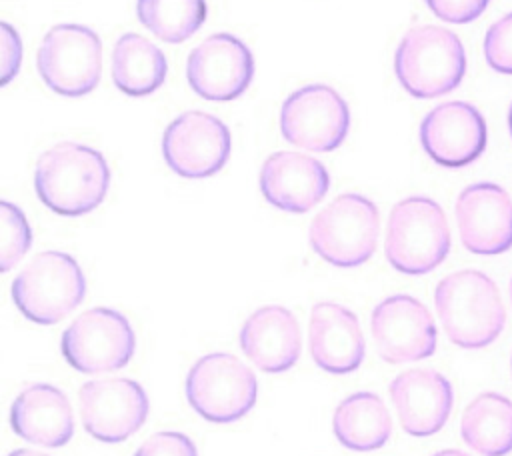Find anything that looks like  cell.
<instances>
[{"mask_svg":"<svg viewBox=\"0 0 512 456\" xmlns=\"http://www.w3.org/2000/svg\"><path fill=\"white\" fill-rule=\"evenodd\" d=\"M34 188L44 206L60 216H84L102 204L110 168L102 152L78 142H58L40 154Z\"/></svg>","mask_w":512,"mask_h":456,"instance_id":"1","label":"cell"},{"mask_svg":"<svg viewBox=\"0 0 512 456\" xmlns=\"http://www.w3.org/2000/svg\"><path fill=\"white\" fill-rule=\"evenodd\" d=\"M434 306L446 336L460 348L492 344L506 324L498 286L480 270L444 276L434 290Z\"/></svg>","mask_w":512,"mask_h":456,"instance_id":"2","label":"cell"},{"mask_svg":"<svg viewBox=\"0 0 512 456\" xmlns=\"http://www.w3.org/2000/svg\"><path fill=\"white\" fill-rule=\"evenodd\" d=\"M394 72L402 88L414 98L444 96L464 78V46L454 32L442 26H414L396 48Z\"/></svg>","mask_w":512,"mask_h":456,"instance_id":"3","label":"cell"},{"mask_svg":"<svg viewBox=\"0 0 512 456\" xmlns=\"http://www.w3.org/2000/svg\"><path fill=\"white\" fill-rule=\"evenodd\" d=\"M388 264L410 276L432 272L450 252V228L438 202L426 196H408L396 202L388 216Z\"/></svg>","mask_w":512,"mask_h":456,"instance_id":"4","label":"cell"},{"mask_svg":"<svg viewBox=\"0 0 512 456\" xmlns=\"http://www.w3.org/2000/svg\"><path fill=\"white\" fill-rule=\"evenodd\" d=\"M86 294L80 264L66 252L36 254L14 278L12 300L24 318L50 326L68 316Z\"/></svg>","mask_w":512,"mask_h":456,"instance_id":"5","label":"cell"},{"mask_svg":"<svg viewBox=\"0 0 512 456\" xmlns=\"http://www.w3.org/2000/svg\"><path fill=\"white\" fill-rule=\"evenodd\" d=\"M380 216L376 204L354 192L336 196L310 222L312 250L332 266L356 268L376 250Z\"/></svg>","mask_w":512,"mask_h":456,"instance_id":"6","label":"cell"},{"mask_svg":"<svg viewBox=\"0 0 512 456\" xmlns=\"http://www.w3.org/2000/svg\"><path fill=\"white\" fill-rule=\"evenodd\" d=\"M186 398L204 420L232 424L254 408L258 380L234 354L212 352L198 358L188 370Z\"/></svg>","mask_w":512,"mask_h":456,"instance_id":"7","label":"cell"},{"mask_svg":"<svg viewBox=\"0 0 512 456\" xmlns=\"http://www.w3.org/2000/svg\"><path fill=\"white\" fill-rule=\"evenodd\" d=\"M44 84L68 98L90 94L102 76V42L82 24H56L46 32L36 54Z\"/></svg>","mask_w":512,"mask_h":456,"instance_id":"8","label":"cell"},{"mask_svg":"<svg viewBox=\"0 0 512 456\" xmlns=\"http://www.w3.org/2000/svg\"><path fill=\"white\" fill-rule=\"evenodd\" d=\"M64 360L82 374H102L124 368L136 350L134 330L124 314L112 308L82 312L60 340Z\"/></svg>","mask_w":512,"mask_h":456,"instance_id":"9","label":"cell"},{"mask_svg":"<svg viewBox=\"0 0 512 456\" xmlns=\"http://www.w3.org/2000/svg\"><path fill=\"white\" fill-rule=\"evenodd\" d=\"M350 130L346 100L326 84L294 90L280 108L282 136L304 150L332 152Z\"/></svg>","mask_w":512,"mask_h":456,"instance_id":"10","label":"cell"},{"mask_svg":"<svg viewBox=\"0 0 512 456\" xmlns=\"http://www.w3.org/2000/svg\"><path fill=\"white\" fill-rule=\"evenodd\" d=\"M232 138L228 126L214 114L188 110L164 130L162 156L182 178H208L230 158Z\"/></svg>","mask_w":512,"mask_h":456,"instance_id":"11","label":"cell"},{"mask_svg":"<svg viewBox=\"0 0 512 456\" xmlns=\"http://www.w3.org/2000/svg\"><path fill=\"white\" fill-rule=\"evenodd\" d=\"M80 418L86 432L108 444L136 434L148 418V396L136 380L98 378L82 384L78 392Z\"/></svg>","mask_w":512,"mask_h":456,"instance_id":"12","label":"cell"},{"mask_svg":"<svg viewBox=\"0 0 512 456\" xmlns=\"http://www.w3.org/2000/svg\"><path fill=\"white\" fill-rule=\"evenodd\" d=\"M370 328L378 356L388 364L416 362L436 352V324L414 296L394 294L378 302Z\"/></svg>","mask_w":512,"mask_h":456,"instance_id":"13","label":"cell"},{"mask_svg":"<svg viewBox=\"0 0 512 456\" xmlns=\"http://www.w3.org/2000/svg\"><path fill=\"white\" fill-rule=\"evenodd\" d=\"M186 78L190 88L204 100H236L254 78V56L240 38L218 32L188 54Z\"/></svg>","mask_w":512,"mask_h":456,"instance_id":"14","label":"cell"},{"mask_svg":"<svg viewBox=\"0 0 512 456\" xmlns=\"http://www.w3.org/2000/svg\"><path fill=\"white\" fill-rule=\"evenodd\" d=\"M488 128L480 110L468 102H444L432 108L420 124L424 152L444 168L472 164L486 148Z\"/></svg>","mask_w":512,"mask_h":456,"instance_id":"15","label":"cell"},{"mask_svg":"<svg viewBox=\"0 0 512 456\" xmlns=\"http://www.w3.org/2000/svg\"><path fill=\"white\" fill-rule=\"evenodd\" d=\"M460 240L472 254L494 256L512 246V200L492 182L466 186L454 206Z\"/></svg>","mask_w":512,"mask_h":456,"instance_id":"16","label":"cell"},{"mask_svg":"<svg viewBox=\"0 0 512 456\" xmlns=\"http://www.w3.org/2000/svg\"><path fill=\"white\" fill-rule=\"evenodd\" d=\"M326 166L302 152L280 150L270 154L260 170V190L268 204L278 210L304 214L328 192Z\"/></svg>","mask_w":512,"mask_h":456,"instance_id":"17","label":"cell"},{"mask_svg":"<svg viewBox=\"0 0 512 456\" xmlns=\"http://www.w3.org/2000/svg\"><path fill=\"white\" fill-rule=\"evenodd\" d=\"M390 400L400 426L410 436H432L446 424L454 392L448 378L430 368H414L398 374L390 386Z\"/></svg>","mask_w":512,"mask_h":456,"instance_id":"18","label":"cell"},{"mask_svg":"<svg viewBox=\"0 0 512 456\" xmlns=\"http://www.w3.org/2000/svg\"><path fill=\"white\" fill-rule=\"evenodd\" d=\"M308 348L314 364L334 376L360 368L364 360V334L358 316L342 304L318 302L310 310Z\"/></svg>","mask_w":512,"mask_h":456,"instance_id":"19","label":"cell"},{"mask_svg":"<svg viewBox=\"0 0 512 456\" xmlns=\"http://www.w3.org/2000/svg\"><path fill=\"white\" fill-rule=\"evenodd\" d=\"M244 356L266 374L290 370L300 356V326L296 316L278 304L254 310L238 334Z\"/></svg>","mask_w":512,"mask_h":456,"instance_id":"20","label":"cell"},{"mask_svg":"<svg viewBox=\"0 0 512 456\" xmlns=\"http://www.w3.org/2000/svg\"><path fill=\"white\" fill-rule=\"evenodd\" d=\"M10 426L22 440L46 448H60L74 434L72 408L62 390L52 384L24 388L10 408Z\"/></svg>","mask_w":512,"mask_h":456,"instance_id":"21","label":"cell"},{"mask_svg":"<svg viewBox=\"0 0 512 456\" xmlns=\"http://www.w3.org/2000/svg\"><path fill=\"white\" fill-rule=\"evenodd\" d=\"M332 432L336 440L354 452L382 448L392 434V418L382 398L360 390L346 396L332 414Z\"/></svg>","mask_w":512,"mask_h":456,"instance_id":"22","label":"cell"},{"mask_svg":"<svg viewBox=\"0 0 512 456\" xmlns=\"http://www.w3.org/2000/svg\"><path fill=\"white\" fill-rule=\"evenodd\" d=\"M110 74L122 94L140 98L156 92L164 84L168 62L154 42L128 32L122 34L112 48Z\"/></svg>","mask_w":512,"mask_h":456,"instance_id":"23","label":"cell"},{"mask_svg":"<svg viewBox=\"0 0 512 456\" xmlns=\"http://www.w3.org/2000/svg\"><path fill=\"white\" fill-rule=\"evenodd\" d=\"M460 434L482 456H506L512 450V402L498 392L478 394L464 408Z\"/></svg>","mask_w":512,"mask_h":456,"instance_id":"24","label":"cell"},{"mask_svg":"<svg viewBox=\"0 0 512 456\" xmlns=\"http://www.w3.org/2000/svg\"><path fill=\"white\" fill-rule=\"evenodd\" d=\"M204 0H138V20L156 38L180 44L200 30L206 20Z\"/></svg>","mask_w":512,"mask_h":456,"instance_id":"25","label":"cell"},{"mask_svg":"<svg viewBox=\"0 0 512 456\" xmlns=\"http://www.w3.org/2000/svg\"><path fill=\"white\" fill-rule=\"evenodd\" d=\"M32 246V228L24 212L8 202H0V270L16 266Z\"/></svg>","mask_w":512,"mask_h":456,"instance_id":"26","label":"cell"},{"mask_svg":"<svg viewBox=\"0 0 512 456\" xmlns=\"http://www.w3.org/2000/svg\"><path fill=\"white\" fill-rule=\"evenodd\" d=\"M484 56L490 68L512 74V12L496 20L484 36Z\"/></svg>","mask_w":512,"mask_h":456,"instance_id":"27","label":"cell"},{"mask_svg":"<svg viewBox=\"0 0 512 456\" xmlns=\"http://www.w3.org/2000/svg\"><path fill=\"white\" fill-rule=\"evenodd\" d=\"M134 456H198L194 442L182 432H156L144 440Z\"/></svg>","mask_w":512,"mask_h":456,"instance_id":"28","label":"cell"},{"mask_svg":"<svg viewBox=\"0 0 512 456\" xmlns=\"http://www.w3.org/2000/svg\"><path fill=\"white\" fill-rule=\"evenodd\" d=\"M426 6L444 22L466 24L476 20L490 0H424Z\"/></svg>","mask_w":512,"mask_h":456,"instance_id":"29","label":"cell"},{"mask_svg":"<svg viewBox=\"0 0 512 456\" xmlns=\"http://www.w3.org/2000/svg\"><path fill=\"white\" fill-rule=\"evenodd\" d=\"M0 44V84H8L22 64V40L8 22L0 24Z\"/></svg>","mask_w":512,"mask_h":456,"instance_id":"30","label":"cell"},{"mask_svg":"<svg viewBox=\"0 0 512 456\" xmlns=\"http://www.w3.org/2000/svg\"><path fill=\"white\" fill-rule=\"evenodd\" d=\"M8 456H48V454L34 452V450H26V448H18V450H12Z\"/></svg>","mask_w":512,"mask_h":456,"instance_id":"31","label":"cell"},{"mask_svg":"<svg viewBox=\"0 0 512 456\" xmlns=\"http://www.w3.org/2000/svg\"><path fill=\"white\" fill-rule=\"evenodd\" d=\"M432 456H470L462 450H454V448H448V450H440V452H434Z\"/></svg>","mask_w":512,"mask_h":456,"instance_id":"32","label":"cell"},{"mask_svg":"<svg viewBox=\"0 0 512 456\" xmlns=\"http://www.w3.org/2000/svg\"><path fill=\"white\" fill-rule=\"evenodd\" d=\"M508 124H510V134H512V106H510V112H508Z\"/></svg>","mask_w":512,"mask_h":456,"instance_id":"33","label":"cell"},{"mask_svg":"<svg viewBox=\"0 0 512 456\" xmlns=\"http://www.w3.org/2000/svg\"><path fill=\"white\" fill-rule=\"evenodd\" d=\"M510 302H512V280H510Z\"/></svg>","mask_w":512,"mask_h":456,"instance_id":"34","label":"cell"},{"mask_svg":"<svg viewBox=\"0 0 512 456\" xmlns=\"http://www.w3.org/2000/svg\"><path fill=\"white\" fill-rule=\"evenodd\" d=\"M510 366H512V362H510Z\"/></svg>","mask_w":512,"mask_h":456,"instance_id":"35","label":"cell"}]
</instances>
